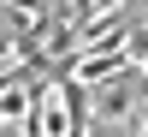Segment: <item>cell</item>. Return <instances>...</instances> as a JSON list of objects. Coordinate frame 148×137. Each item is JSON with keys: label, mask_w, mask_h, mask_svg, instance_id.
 <instances>
[{"label": "cell", "mask_w": 148, "mask_h": 137, "mask_svg": "<svg viewBox=\"0 0 148 137\" xmlns=\"http://www.w3.org/2000/svg\"><path fill=\"white\" fill-rule=\"evenodd\" d=\"M47 6H65V0H47Z\"/></svg>", "instance_id": "obj_1"}]
</instances>
